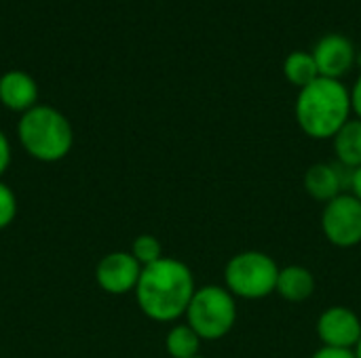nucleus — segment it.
<instances>
[{"label":"nucleus","mask_w":361,"mask_h":358,"mask_svg":"<svg viewBox=\"0 0 361 358\" xmlns=\"http://www.w3.org/2000/svg\"><path fill=\"white\" fill-rule=\"evenodd\" d=\"M195 291L192 270L176 257H163L142 270L135 300L150 321L176 323L186 314Z\"/></svg>","instance_id":"obj_1"},{"label":"nucleus","mask_w":361,"mask_h":358,"mask_svg":"<svg viewBox=\"0 0 361 358\" xmlns=\"http://www.w3.org/2000/svg\"><path fill=\"white\" fill-rule=\"evenodd\" d=\"M351 89L343 80L319 76L296 95L294 116L300 131L311 139H332L351 120Z\"/></svg>","instance_id":"obj_2"},{"label":"nucleus","mask_w":361,"mask_h":358,"mask_svg":"<svg viewBox=\"0 0 361 358\" xmlns=\"http://www.w3.org/2000/svg\"><path fill=\"white\" fill-rule=\"evenodd\" d=\"M17 137L25 154L38 162H59L74 146V129L66 114L40 103L21 114Z\"/></svg>","instance_id":"obj_3"},{"label":"nucleus","mask_w":361,"mask_h":358,"mask_svg":"<svg viewBox=\"0 0 361 358\" xmlns=\"http://www.w3.org/2000/svg\"><path fill=\"white\" fill-rule=\"evenodd\" d=\"M237 314V298L224 285H203L197 287L184 319L203 342H218L233 331Z\"/></svg>","instance_id":"obj_4"},{"label":"nucleus","mask_w":361,"mask_h":358,"mask_svg":"<svg viewBox=\"0 0 361 358\" xmlns=\"http://www.w3.org/2000/svg\"><path fill=\"white\" fill-rule=\"evenodd\" d=\"M277 262L264 251H241L224 266V287L241 300H264L275 293Z\"/></svg>","instance_id":"obj_5"},{"label":"nucleus","mask_w":361,"mask_h":358,"mask_svg":"<svg viewBox=\"0 0 361 358\" xmlns=\"http://www.w3.org/2000/svg\"><path fill=\"white\" fill-rule=\"evenodd\" d=\"M322 232L326 241L338 249H353L361 245V200L351 192H343L324 205Z\"/></svg>","instance_id":"obj_6"},{"label":"nucleus","mask_w":361,"mask_h":358,"mask_svg":"<svg viewBox=\"0 0 361 358\" xmlns=\"http://www.w3.org/2000/svg\"><path fill=\"white\" fill-rule=\"evenodd\" d=\"M142 270L144 268L129 251H112L99 260L95 268V281L99 289L110 295H127L135 293Z\"/></svg>","instance_id":"obj_7"},{"label":"nucleus","mask_w":361,"mask_h":358,"mask_svg":"<svg viewBox=\"0 0 361 358\" xmlns=\"http://www.w3.org/2000/svg\"><path fill=\"white\" fill-rule=\"evenodd\" d=\"M317 338L322 346L355 350L361 340V319L347 306H330L317 319Z\"/></svg>","instance_id":"obj_8"},{"label":"nucleus","mask_w":361,"mask_h":358,"mask_svg":"<svg viewBox=\"0 0 361 358\" xmlns=\"http://www.w3.org/2000/svg\"><path fill=\"white\" fill-rule=\"evenodd\" d=\"M313 57L319 70V76L343 80L353 65L357 63V51L349 36L345 34H326L313 46Z\"/></svg>","instance_id":"obj_9"},{"label":"nucleus","mask_w":361,"mask_h":358,"mask_svg":"<svg viewBox=\"0 0 361 358\" xmlns=\"http://www.w3.org/2000/svg\"><path fill=\"white\" fill-rule=\"evenodd\" d=\"M0 103L11 110L25 114L38 106V84L32 74L23 70H8L0 76Z\"/></svg>","instance_id":"obj_10"},{"label":"nucleus","mask_w":361,"mask_h":358,"mask_svg":"<svg viewBox=\"0 0 361 358\" xmlns=\"http://www.w3.org/2000/svg\"><path fill=\"white\" fill-rule=\"evenodd\" d=\"M343 167L341 165H330V162H315L305 171L302 177V186L305 192L319 200V203H330L332 198L341 196L343 192H347V184L349 179H345L343 175Z\"/></svg>","instance_id":"obj_11"},{"label":"nucleus","mask_w":361,"mask_h":358,"mask_svg":"<svg viewBox=\"0 0 361 358\" xmlns=\"http://www.w3.org/2000/svg\"><path fill=\"white\" fill-rule=\"evenodd\" d=\"M277 295H281L286 302L302 304L313 298L315 293V276L307 266H283L277 276Z\"/></svg>","instance_id":"obj_12"},{"label":"nucleus","mask_w":361,"mask_h":358,"mask_svg":"<svg viewBox=\"0 0 361 358\" xmlns=\"http://www.w3.org/2000/svg\"><path fill=\"white\" fill-rule=\"evenodd\" d=\"M336 160L343 169L355 171L361 167V120L351 118L334 137H332Z\"/></svg>","instance_id":"obj_13"},{"label":"nucleus","mask_w":361,"mask_h":358,"mask_svg":"<svg viewBox=\"0 0 361 358\" xmlns=\"http://www.w3.org/2000/svg\"><path fill=\"white\" fill-rule=\"evenodd\" d=\"M283 76L290 84L305 89L319 78V70L311 51H292L283 61Z\"/></svg>","instance_id":"obj_14"},{"label":"nucleus","mask_w":361,"mask_h":358,"mask_svg":"<svg viewBox=\"0 0 361 358\" xmlns=\"http://www.w3.org/2000/svg\"><path fill=\"white\" fill-rule=\"evenodd\" d=\"M201 338L186 323H178L167 331L165 350L171 358H195L201 350Z\"/></svg>","instance_id":"obj_15"},{"label":"nucleus","mask_w":361,"mask_h":358,"mask_svg":"<svg viewBox=\"0 0 361 358\" xmlns=\"http://www.w3.org/2000/svg\"><path fill=\"white\" fill-rule=\"evenodd\" d=\"M129 253L140 262L142 268H146V266H150V264H154V262L165 257L161 241L157 236H152V234H140L137 238H133Z\"/></svg>","instance_id":"obj_16"},{"label":"nucleus","mask_w":361,"mask_h":358,"mask_svg":"<svg viewBox=\"0 0 361 358\" xmlns=\"http://www.w3.org/2000/svg\"><path fill=\"white\" fill-rule=\"evenodd\" d=\"M17 217V196L15 192L0 179V230L8 228Z\"/></svg>","instance_id":"obj_17"},{"label":"nucleus","mask_w":361,"mask_h":358,"mask_svg":"<svg viewBox=\"0 0 361 358\" xmlns=\"http://www.w3.org/2000/svg\"><path fill=\"white\" fill-rule=\"evenodd\" d=\"M11 141H8V137L4 135V131L0 129V177L8 171V167H11Z\"/></svg>","instance_id":"obj_18"},{"label":"nucleus","mask_w":361,"mask_h":358,"mask_svg":"<svg viewBox=\"0 0 361 358\" xmlns=\"http://www.w3.org/2000/svg\"><path fill=\"white\" fill-rule=\"evenodd\" d=\"M311 358H357L355 350H347V348H330V346H322L317 352H313Z\"/></svg>","instance_id":"obj_19"},{"label":"nucleus","mask_w":361,"mask_h":358,"mask_svg":"<svg viewBox=\"0 0 361 358\" xmlns=\"http://www.w3.org/2000/svg\"><path fill=\"white\" fill-rule=\"evenodd\" d=\"M351 106H353V114L355 118L361 120V74L357 76V80L351 87Z\"/></svg>","instance_id":"obj_20"},{"label":"nucleus","mask_w":361,"mask_h":358,"mask_svg":"<svg viewBox=\"0 0 361 358\" xmlns=\"http://www.w3.org/2000/svg\"><path fill=\"white\" fill-rule=\"evenodd\" d=\"M349 188H351L349 192L361 200V167L355 169V171H351V175H349Z\"/></svg>","instance_id":"obj_21"},{"label":"nucleus","mask_w":361,"mask_h":358,"mask_svg":"<svg viewBox=\"0 0 361 358\" xmlns=\"http://www.w3.org/2000/svg\"><path fill=\"white\" fill-rule=\"evenodd\" d=\"M355 357L361 358V340L357 342V346H355Z\"/></svg>","instance_id":"obj_22"},{"label":"nucleus","mask_w":361,"mask_h":358,"mask_svg":"<svg viewBox=\"0 0 361 358\" xmlns=\"http://www.w3.org/2000/svg\"><path fill=\"white\" fill-rule=\"evenodd\" d=\"M195 358H203V357H195Z\"/></svg>","instance_id":"obj_23"}]
</instances>
